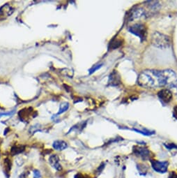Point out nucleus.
<instances>
[{"label": "nucleus", "mask_w": 177, "mask_h": 178, "mask_svg": "<svg viewBox=\"0 0 177 178\" xmlns=\"http://www.w3.org/2000/svg\"><path fill=\"white\" fill-rule=\"evenodd\" d=\"M53 148L56 150H64L67 148V143L63 140H56L53 143Z\"/></svg>", "instance_id": "nucleus-10"}, {"label": "nucleus", "mask_w": 177, "mask_h": 178, "mask_svg": "<svg viewBox=\"0 0 177 178\" xmlns=\"http://www.w3.org/2000/svg\"><path fill=\"white\" fill-rule=\"evenodd\" d=\"M49 162L52 166L57 170H62V165L59 164V159L57 155L53 154L49 159Z\"/></svg>", "instance_id": "nucleus-9"}, {"label": "nucleus", "mask_w": 177, "mask_h": 178, "mask_svg": "<svg viewBox=\"0 0 177 178\" xmlns=\"http://www.w3.org/2000/svg\"><path fill=\"white\" fill-rule=\"evenodd\" d=\"M151 166L153 169L159 173H165L168 168V162L167 161H159L157 160H151Z\"/></svg>", "instance_id": "nucleus-3"}, {"label": "nucleus", "mask_w": 177, "mask_h": 178, "mask_svg": "<svg viewBox=\"0 0 177 178\" xmlns=\"http://www.w3.org/2000/svg\"><path fill=\"white\" fill-rule=\"evenodd\" d=\"M176 73L170 69L156 71L145 70L138 76V85L147 88L164 87L172 84L176 80Z\"/></svg>", "instance_id": "nucleus-1"}, {"label": "nucleus", "mask_w": 177, "mask_h": 178, "mask_svg": "<svg viewBox=\"0 0 177 178\" xmlns=\"http://www.w3.org/2000/svg\"><path fill=\"white\" fill-rule=\"evenodd\" d=\"M128 30L130 31L131 33L134 34L136 36L140 37L141 39H145L147 31H146V29H145L144 24H134L133 26H132L129 28Z\"/></svg>", "instance_id": "nucleus-4"}, {"label": "nucleus", "mask_w": 177, "mask_h": 178, "mask_svg": "<svg viewBox=\"0 0 177 178\" xmlns=\"http://www.w3.org/2000/svg\"><path fill=\"white\" fill-rule=\"evenodd\" d=\"M151 43L158 48L165 49L170 46L171 40L169 37L165 34L156 32L153 34L151 37Z\"/></svg>", "instance_id": "nucleus-2"}, {"label": "nucleus", "mask_w": 177, "mask_h": 178, "mask_svg": "<svg viewBox=\"0 0 177 178\" xmlns=\"http://www.w3.org/2000/svg\"><path fill=\"white\" fill-rule=\"evenodd\" d=\"M34 178H40V176H41V175H40V173L39 170H34Z\"/></svg>", "instance_id": "nucleus-13"}, {"label": "nucleus", "mask_w": 177, "mask_h": 178, "mask_svg": "<svg viewBox=\"0 0 177 178\" xmlns=\"http://www.w3.org/2000/svg\"><path fill=\"white\" fill-rule=\"evenodd\" d=\"M68 108H69V104L68 103H64V104H62L61 106H60L59 112H58V114H61L63 113V112H64L65 111L68 110Z\"/></svg>", "instance_id": "nucleus-12"}, {"label": "nucleus", "mask_w": 177, "mask_h": 178, "mask_svg": "<svg viewBox=\"0 0 177 178\" xmlns=\"http://www.w3.org/2000/svg\"><path fill=\"white\" fill-rule=\"evenodd\" d=\"M19 178H26V176H25V174L23 173V174H22L19 177Z\"/></svg>", "instance_id": "nucleus-15"}, {"label": "nucleus", "mask_w": 177, "mask_h": 178, "mask_svg": "<svg viewBox=\"0 0 177 178\" xmlns=\"http://www.w3.org/2000/svg\"><path fill=\"white\" fill-rule=\"evenodd\" d=\"M145 15H146V13H145V11L144 9L139 8L134 9V10L131 12L130 16H129L130 18H130L131 20H132L135 19H137V18L144 17Z\"/></svg>", "instance_id": "nucleus-8"}, {"label": "nucleus", "mask_w": 177, "mask_h": 178, "mask_svg": "<svg viewBox=\"0 0 177 178\" xmlns=\"http://www.w3.org/2000/svg\"><path fill=\"white\" fill-rule=\"evenodd\" d=\"M159 99L161 101L165 103H169L173 99L172 92L169 89H163L158 93Z\"/></svg>", "instance_id": "nucleus-5"}, {"label": "nucleus", "mask_w": 177, "mask_h": 178, "mask_svg": "<svg viewBox=\"0 0 177 178\" xmlns=\"http://www.w3.org/2000/svg\"><path fill=\"white\" fill-rule=\"evenodd\" d=\"M13 8L8 4L2 6V7L0 8V20L6 19V18L10 16L13 13Z\"/></svg>", "instance_id": "nucleus-6"}, {"label": "nucleus", "mask_w": 177, "mask_h": 178, "mask_svg": "<svg viewBox=\"0 0 177 178\" xmlns=\"http://www.w3.org/2000/svg\"><path fill=\"white\" fill-rule=\"evenodd\" d=\"M173 115H174V117L176 118V120H177V105L175 106L174 108Z\"/></svg>", "instance_id": "nucleus-14"}, {"label": "nucleus", "mask_w": 177, "mask_h": 178, "mask_svg": "<svg viewBox=\"0 0 177 178\" xmlns=\"http://www.w3.org/2000/svg\"><path fill=\"white\" fill-rule=\"evenodd\" d=\"M133 151L136 155L139 156L144 160L150 158V152L147 148H141V147H134Z\"/></svg>", "instance_id": "nucleus-7"}, {"label": "nucleus", "mask_w": 177, "mask_h": 178, "mask_svg": "<svg viewBox=\"0 0 177 178\" xmlns=\"http://www.w3.org/2000/svg\"><path fill=\"white\" fill-rule=\"evenodd\" d=\"M23 149V147H22V146L15 147V148H13L11 152H12V154H14V155L18 154H19V153H20L24 150V149Z\"/></svg>", "instance_id": "nucleus-11"}]
</instances>
